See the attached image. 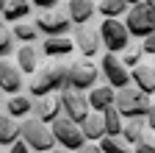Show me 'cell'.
<instances>
[{
  "label": "cell",
  "instance_id": "6da1fadb",
  "mask_svg": "<svg viewBox=\"0 0 155 153\" xmlns=\"http://www.w3.org/2000/svg\"><path fill=\"white\" fill-rule=\"evenodd\" d=\"M114 106H116V111L122 114V120H127V117H144V114L152 109V95H147L139 86H130L127 84L122 89H116Z\"/></svg>",
  "mask_w": 155,
  "mask_h": 153
},
{
  "label": "cell",
  "instance_id": "7a4b0ae2",
  "mask_svg": "<svg viewBox=\"0 0 155 153\" xmlns=\"http://www.w3.org/2000/svg\"><path fill=\"white\" fill-rule=\"evenodd\" d=\"M19 139L36 153H47L50 148H55V137H53L50 125L36 120V117H31V120H25L19 125Z\"/></svg>",
  "mask_w": 155,
  "mask_h": 153
},
{
  "label": "cell",
  "instance_id": "3957f363",
  "mask_svg": "<svg viewBox=\"0 0 155 153\" xmlns=\"http://www.w3.org/2000/svg\"><path fill=\"white\" fill-rule=\"evenodd\" d=\"M97 75H100V67H94L89 59H75L67 64L64 70V86H72V89H91L97 84Z\"/></svg>",
  "mask_w": 155,
  "mask_h": 153
},
{
  "label": "cell",
  "instance_id": "277c9868",
  "mask_svg": "<svg viewBox=\"0 0 155 153\" xmlns=\"http://www.w3.org/2000/svg\"><path fill=\"white\" fill-rule=\"evenodd\" d=\"M97 33H100V45H105L108 53H122L130 45V33H127L125 23L122 20H114V17H103Z\"/></svg>",
  "mask_w": 155,
  "mask_h": 153
},
{
  "label": "cell",
  "instance_id": "5b68a950",
  "mask_svg": "<svg viewBox=\"0 0 155 153\" xmlns=\"http://www.w3.org/2000/svg\"><path fill=\"white\" fill-rule=\"evenodd\" d=\"M64 70H67V64H58V61L42 67V70L33 75L31 86H28L31 95H33V98H42V95H50L55 89H61L64 86Z\"/></svg>",
  "mask_w": 155,
  "mask_h": 153
},
{
  "label": "cell",
  "instance_id": "8992f818",
  "mask_svg": "<svg viewBox=\"0 0 155 153\" xmlns=\"http://www.w3.org/2000/svg\"><path fill=\"white\" fill-rule=\"evenodd\" d=\"M50 131H53V137H55V145H61L67 150H78L86 142L81 125H78L75 120H69V117H64V114H58V117L50 123Z\"/></svg>",
  "mask_w": 155,
  "mask_h": 153
},
{
  "label": "cell",
  "instance_id": "52a82bcc",
  "mask_svg": "<svg viewBox=\"0 0 155 153\" xmlns=\"http://www.w3.org/2000/svg\"><path fill=\"white\" fill-rule=\"evenodd\" d=\"M130 36H147L155 31V9L152 3H136L127 11V23H125Z\"/></svg>",
  "mask_w": 155,
  "mask_h": 153
},
{
  "label": "cell",
  "instance_id": "ba28073f",
  "mask_svg": "<svg viewBox=\"0 0 155 153\" xmlns=\"http://www.w3.org/2000/svg\"><path fill=\"white\" fill-rule=\"evenodd\" d=\"M58 100H61V114L69 120H75L78 125L83 123V117L89 114V100L81 89H72V86H61V95H58Z\"/></svg>",
  "mask_w": 155,
  "mask_h": 153
},
{
  "label": "cell",
  "instance_id": "9c48e42d",
  "mask_svg": "<svg viewBox=\"0 0 155 153\" xmlns=\"http://www.w3.org/2000/svg\"><path fill=\"white\" fill-rule=\"evenodd\" d=\"M36 31H42L45 36H67V31L72 28L69 23V17L64 11H58V9H45L42 14L36 17Z\"/></svg>",
  "mask_w": 155,
  "mask_h": 153
},
{
  "label": "cell",
  "instance_id": "30bf717a",
  "mask_svg": "<svg viewBox=\"0 0 155 153\" xmlns=\"http://www.w3.org/2000/svg\"><path fill=\"white\" fill-rule=\"evenodd\" d=\"M100 70H103V75H105V84L114 86V89H122V86L130 84V72H127V67L122 64V59H119L116 53H105V56H103Z\"/></svg>",
  "mask_w": 155,
  "mask_h": 153
},
{
  "label": "cell",
  "instance_id": "8fae6325",
  "mask_svg": "<svg viewBox=\"0 0 155 153\" xmlns=\"http://www.w3.org/2000/svg\"><path fill=\"white\" fill-rule=\"evenodd\" d=\"M72 45L83 53V59H91V56H97V53H100V33L83 23V25H78V28H75Z\"/></svg>",
  "mask_w": 155,
  "mask_h": 153
},
{
  "label": "cell",
  "instance_id": "7c38bea8",
  "mask_svg": "<svg viewBox=\"0 0 155 153\" xmlns=\"http://www.w3.org/2000/svg\"><path fill=\"white\" fill-rule=\"evenodd\" d=\"M22 89V72L17 64H11L8 59H0V92L17 95Z\"/></svg>",
  "mask_w": 155,
  "mask_h": 153
},
{
  "label": "cell",
  "instance_id": "4fadbf2b",
  "mask_svg": "<svg viewBox=\"0 0 155 153\" xmlns=\"http://www.w3.org/2000/svg\"><path fill=\"white\" fill-rule=\"evenodd\" d=\"M119 137H122L127 145H136L139 139H152V131L147 128L144 117H127V120H122V131H119Z\"/></svg>",
  "mask_w": 155,
  "mask_h": 153
},
{
  "label": "cell",
  "instance_id": "5bb4252c",
  "mask_svg": "<svg viewBox=\"0 0 155 153\" xmlns=\"http://www.w3.org/2000/svg\"><path fill=\"white\" fill-rule=\"evenodd\" d=\"M31 111L36 114V120H42V123H53L58 114H61V100H58V95H42V98H39V103L36 106H31Z\"/></svg>",
  "mask_w": 155,
  "mask_h": 153
},
{
  "label": "cell",
  "instance_id": "9a60e30c",
  "mask_svg": "<svg viewBox=\"0 0 155 153\" xmlns=\"http://www.w3.org/2000/svg\"><path fill=\"white\" fill-rule=\"evenodd\" d=\"M130 81L139 86L141 92L152 95V92H155V70H152V59H150V61H139V64H136L133 72H130Z\"/></svg>",
  "mask_w": 155,
  "mask_h": 153
},
{
  "label": "cell",
  "instance_id": "2e32d148",
  "mask_svg": "<svg viewBox=\"0 0 155 153\" xmlns=\"http://www.w3.org/2000/svg\"><path fill=\"white\" fill-rule=\"evenodd\" d=\"M39 64H42V53H39L36 45L25 42L22 47L17 50V67H19V72H36Z\"/></svg>",
  "mask_w": 155,
  "mask_h": 153
},
{
  "label": "cell",
  "instance_id": "e0dca14e",
  "mask_svg": "<svg viewBox=\"0 0 155 153\" xmlns=\"http://www.w3.org/2000/svg\"><path fill=\"white\" fill-rule=\"evenodd\" d=\"M67 3H69L67 17L75 25H83V23H89L94 17V0H67Z\"/></svg>",
  "mask_w": 155,
  "mask_h": 153
},
{
  "label": "cell",
  "instance_id": "ac0fdd59",
  "mask_svg": "<svg viewBox=\"0 0 155 153\" xmlns=\"http://www.w3.org/2000/svg\"><path fill=\"white\" fill-rule=\"evenodd\" d=\"M114 95H116V89L114 86H108V84H103V86H91V92L86 95V100H89V109H94V111H103L105 106H111L114 103Z\"/></svg>",
  "mask_w": 155,
  "mask_h": 153
},
{
  "label": "cell",
  "instance_id": "d6986e66",
  "mask_svg": "<svg viewBox=\"0 0 155 153\" xmlns=\"http://www.w3.org/2000/svg\"><path fill=\"white\" fill-rule=\"evenodd\" d=\"M72 50H75V45H72L69 36H47V39L42 42V56H53V59L69 56Z\"/></svg>",
  "mask_w": 155,
  "mask_h": 153
},
{
  "label": "cell",
  "instance_id": "ffe728a7",
  "mask_svg": "<svg viewBox=\"0 0 155 153\" xmlns=\"http://www.w3.org/2000/svg\"><path fill=\"white\" fill-rule=\"evenodd\" d=\"M81 131H83L86 142H97L100 137H105V125H103L100 111H89L83 117V123H81Z\"/></svg>",
  "mask_w": 155,
  "mask_h": 153
},
{
  "label": "cell",
  "instance_id": "44dd1931",
  "mask_svg": "<svg viewBox=\"0 0 155 153\" xmlns=\"http://www.w3.org/2000/svg\"><path fill=\"white\" fill-rule=\"evenodd\" d=\"M28 11H31V0H8L0 14H3V23H17L28 17Z\"/></svg>",
  "mask_w": 155,
  "mask_h": 153
},
{
  "label": "cell",
  "instance_id": "7402d4cb",
  "mask_svg": "<svg viewBox=\"0 0 155 153\" xmlns=\"http://www.w3.org/2000/svg\"><path fill=\"white\" fill-rule=\"evenodd\" d=\"M14 139H19V125L14 123V117L0 111V148H8Z\"/></svg>",
  "mask_w": 155,
  "mask_h": 153
},
{
  "label": "cell",
  "instance_id": "603a6c76",
  "mask_svg": "<svg viewBox=\"0 0 155 153\" xmlns=\"http://www.w3.org/2000/svg\"><path fill=\"white\" fill-rule=\"evenodd\" d=\"M100 117H103V125H105V137H116V134L122 131V114L116 111L114 103L100 111Z\"/></svg>",
  "mask_w": 155,
  "mask_h": 153
},
{
  "label": "cell",
  "instance_id": "cb8c5ba5",
  "mask_svg": "<svg viewBox=\"0 0 155 153\" xmlns=\"http://www.w3.org/2000/svg\"><path fill=\"white\" fill-rule=\"evenodd\" d=\"M31 98H25V95H11V100L6 103V114H8V117H14V120H19V117H25V114L31 111Z\"/></svg>",
  "mask_w": 155,
  "mask_h": 153
},
{
  "label": "cell",
  "instance_id": "d4e9b609",
  "mask_svg": "<svg viewBox=\"0 0 155 153\" xmlns=\"http://www.w3.org/2000/svg\"><path fill=\"white\" fill-rule=\"evenodd\" d=\"M94 11H100L103 17L119 20V17L127 11V0H100V6H94Z\"/></svg>",
  "mask_w": 155,
  "mask_h": 153
},
{
  "label": "cell",
  "instance_id": "484cf974",
  "mask_svg": "<svg viewBox=\"0 0 155 153\" xmlns=\"http://www.w3.org/2000/svg\"><path fill=\"white\" fill-rule=\"evenodd\" d=\"M97 142H100V150L103 153H133L130 145L119 137V134H116V137H100Z\"/></svg>",
  "mask_w": 155,
  "mask_h": 153
},
{
  "label": "cell",
  "instance_id": "4316f807",
  "mask_svg": "<svg viewBox=\"0 0 155 153\" xmlns=\"http://www.w3.org/2000/svg\"><path fill=\"white\" fill-rule=\"evenodd\" d=\"M11 36H17L19 42H36V36H39V31H36V25L33 23H14V31H11Z\"/></svg>",
  "mask_w": 155,
  "mask_h": 153
},
{
  "label": "cell",
  "instance_id": "83f0119b",
  "mask_svg": "<svg viewBox=\"0 0 155 153\" xmlns=\"http://www.w3.org/2000/svg\"><path fill=\"white\" fill-rule=\"evenodd\" d=\"M14 36H11V28L3 23V20H0V59H6V56L14 50Z\"/></svg>",
  "mask_w": 155,
  "mask_h": 153
},
{
  "label": "cell",
  "instance_id": "f1b7e54d",
  "mask_svg": "<svg viewBox=\"0 0 155 153\" xmlns=\"http://www.w3.org/2000/svg\"><path fill=\"white\" fill-rule=\"evenodd\" d=\"M122 53H125V56H122V64H125V67H136V64L141 61V56H144L141 47H130V45H127Z\"/></svg>",
  "mask_w": 155,
  "mask_h": 153
},
{
  "label": "cell",
  "instance_id": "f546056e",
  "mask_svg": "<svg viewBox=\"0 0 155 153\" xmlns=\"http://www.w3.org/2000/svg\"><path fill=\"white\" fill-rule=\"evenodd\" d=\"M141 53L152 59V53H155V33H147V36H141Z\"/></svg>",
  "mask_w": 155,
  "mask_h": 153
},
{
  "label": "cell",
  "instance_id": "4dcf8cb0",
  "mask_svg": "<svg viewBox=\"0 0 155 153\" xmlns=\"http://www.w3.org/2000/svg\"><path fill=\"white\" fill-rule=\"evenodd\" d=\"M133 153H155L152 139H139V142H136V150H133Z\"/></svg>",
  "mask_w": 155,
  "mask_h": 153
},
{
  "label": "cell",
  "instance_id": "1f68e13d",
  "mask_svg": "<svg viewBox=\"0 0 155 153\" xmlns=\"http://www.w3.org/2000/svg\"><path fill=\"white\" fill-rule=\"evenodd\" d=\"M8 153H31V148H28L22 139H14V142L8 145Z\"/></svg>",
  "mask_w": 155,
  "mask_h": 153
},
{
  "label": "cell",
  "instance_id": "d6a6232c",
  "mask_svg": "<svg viewBox=\"0 0 155 153\" xmlns=\"http://www.w3.org/2000/svg\"><path fill=\"white\" fill-rule=\"evenodd\" d=\"M72 153H103V150H100V145H86V142H83L81 148L72 150Z\"/></svg>",
  "mask_w": 155,
  "mask_h": 153
},
{
  "label": "cell",
  "instance_id": "836d02e7",
  "mask_svg": "<svg viewBox=\"0 0 155 153\" xmlns=\"http://www.w3.org/2000/svg\"><path fill=\"white\" fill-rule=\"evenodd\" d=\"M33 6H39V9H53L55 6V0H31Z\"/></svg>",
  "mask_w": 155,
  "mask_h": 153
},
{
  "label": "cell",
  "instance_id": "e575fe53",
  "mask_svg": "<svg viewBox=\"0 0 155 153\" xmlns=\"http://www.w3.org/2000/svg\"><path fill=\"white\" fill-rule=\"evenodd\" d=\"M47 153H72V150H67V148H50Z\"/></svg>",
  "mask_w": 155,
  "mask_h": 153
},
{
  "label": "cell",
  "instance_id": "d590c367",
  "mask_svg": "<svg viewBox=\"0 0 155 153\" xmlns=\"http://www.w3.org/2000/svg\"><path fill=\"white\" fill-rule=\"evenodd\" d=\"M136 3H152V0H127V6H136Z\"/></svg>",
  "mask_w": 155,
  "mask_h": 153
},
{
  "label": "cell",
  "instance_id": "8d00e7d4",
  "mask_svg": "<svg viewBox=\"0 0 155 153\" xmlns=\"http://www.w3.org/2000/svg\"><path fill=\"white\" fill-rule=\"evenodd\" d=\"M6 3H8V0H0V11H3V6H6Z\"/></svg>",
  "mask_w": 155,
  "mask_h": 153
},
{
  "label": "cell",
  "instance_id": "74e56055",
  "mask_svg": "<svg viewBox=\"0 0 155 153\" xmlns=\"http://www.w3.org/2000/svg\"><path fill=\"white\" fill-rule=\"evenodd\" d=\"M55 3H58V0H55Z\"/></svg>",
  "mask_w": 155,
  "mask_h": 153
}]
</instances>
